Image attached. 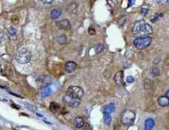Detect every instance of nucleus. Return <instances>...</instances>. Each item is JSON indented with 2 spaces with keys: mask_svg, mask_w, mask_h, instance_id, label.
<instances>
[{
  "mask_svg": "<svg viewBox=\"0 0 169 130\" xmlns=\"http://www.w3.org/2000/svg\"><path fill=\"white\" fill-rule=\"evenodd\" d=\"M7 36L8 38L11 40H16L18 39V31L15 27L13 26H10L8 29H7Z\"/></svg>",
  "mask_w": 169,
  "mask_h": 130,
  "instance_id": "obj_8",
  "label": "nucleus"
},
{
  "mask_svg": "<svg viewBox=\"0 0 169 130\" xmlns=\"http://www.w3.org/2000/svg\"><path fill=\"white\" fill-rule=\"evenodd\" d=\"M32 59V53L26 48H22L17 52L16 60L21 64H28Z\"/></svg>",
  "mask_w": 169,
  "mask_h": 130,
  "instance_id": "obj_2",
  "label": "nucleus"
},
{
  "mask_svg": "<svg viewBox=\"0 0 169 130\" xmlns=\"http://www.w3.org/2000/svg\"><path fill=\"white\" fill-rule=\"evenodd\" d=\"M161 62V58H159V57H157L156 59H154V64L158 65L159 63Z\"/></svg>",
  "mask_w": 169,
  "mask_h": 130,
  "instance_id": "obj_32",
  "label": "nucleus"
},
{
  "mask_svg": "<svg viewBox=\"0 0 169 130\" xmlns=\"http://www.w3.org/2000/svg\"><path fill=\"white\" fill-rule=\"evenodd\" d=\"M80 102H81L80 99L72 97V96L67 95V94L64 96V97H63V103L66 105H68L69 107H71V108L78 107V105H80Z\"/></svg>",
  "mask_w": 169,
  "mask_h": 130,
  "instance_id": "obj_6",
  "label": "nucleus"
},
{
  "mask_svg": "<svg viewBox=\"0 0 169 130\" xmlns=\"http://www.w3.org/2000/svg\"><path fill=\"white\" fill-rule=\"evenodd\" d=\"M67 95L70 96L72 97L81 99L84 96V91L78 86H71L67 90Z\"/></svg>",
  "mask_w": 169,
  "mask_h": 130,
  "instance_id": "obj_5",
  "label": "nucleus"
},
{
  "mask_svg": "<svg viewBox=\"0 0 169 130\" xmlns=\"http://www.w3.org/2000/svg\"><path fill=\"white\" fill-rule=\"evenodd\" d=\"M147 13H148V8L142 7L141 8V14L143 15V16H145V15H147Z\"/></svg>",
  "mask_w": 169,
  "mask_h": 130,
  "instance_id": "obj_30",
  "label": "nucleus"
},
{
  "mask_svg": "<svg viewBox=\"0 0 169 130\" xmlns=\"http://www.w3.org/2000/svg\"><path fill=\"white\" fill-rule=\"evenodd\" d=\"M56 26L60 30H65V31H69L71 29V24L68 19H64L61 21H56L55 23Z\"/></svg>",
  "mask_w": 169,
  "mask_h": 130,
  "instance_id": "obj_7",
  "label": "nucleus"
},
{
  "mask_svg": "<svg viewBox=\"0 0 169 130\" xmlns=\"http://www.w3.org/2000/svg\"><path fill=\"white\" fill-rule=\"evenodd\" d=\"M135 119V113L133 111L127 110L124 111L121 115V122L125 126L132 125Z\"/></svg>",
  "mask_w": 169,
  "mask_h": 130,
  "instance_id": "obj_4",
  "label": "nucleus"
},
{
  "mask_svg": "<svg viewBox=\"0 0 169 130\" xmlns=\"http://www.w3.org/2000/svg\"><path fill=\"white\" fill-rule=\"evenodd\" d=\"M40 1L44 4H50V3H52L54 0H40Z\"/></svg>",
  "mask_w": 169,
  "mask_h": 130,
  "instance_id": "obj_31",
  "label": "nucleus"
},
{
  "mask_svg": "<svg viewBox=\"0 0 169 130\" xmlns=\"http://www.w3.org/2000/svg\"><path fill=\"white\" fill-rule=\"evenodd\" d=\"M50 110L51 112L56 114V113L60 111V106H59V105L55 103V102H51L50 105Z\"/></svg>",
  "mask_w": 169,
  "mask_h": 130,
  "instance_id": "obj_18",
  "label": "nucleus"
},
{
  "mask_svg": "<svg viewBox=\"0 0 169 130\" xmlns=\"http://www.w3.org/2000/svg\"><path fill=\"white\" fill-rule=\"evenodd\" d=\"M4 39H5V36H4V32L0 29V44L3 43L4 41Z\"/></svg>",
  "mask_w": 169,
  "mask_h": 130,
  "instance_id": "obj_27",
  "label": "nucleus"
},
{
  "mask_svg": "<svg viewBox=\"0 0 169 130\" xmlns=\"http://www.w3.org/2000/svg\"><path fill=\"white\" fill-rule=\"evenodd\" d=\"M83 129H86V130L92 129L91 126H90V125H89L88 124H85V123H84V124H83Z\"/></svg>",
  "mask_w": 169,
  "mask_h": 130,
  "instance_id": "obj_33",
  "label": "nucleus"
},
{
  "mask_svg": "<svg viewBox=\"0 0 169 130\" xmlns=\"http://www.w3.org/2000/svg\"><path fill=\"white\" fill-rule=\"evenodd\" d=\"M123 78H124V72L123 71H119L116 73L115 77H114V81L115 83L117 86H121L123 83Z\"/></svg>",
  "mask_w": 169,
  "mask_h": 130,
  "instance_id": "obj_11",
  "label": "nucleus"
},
{
  "mask_svg": "<svg viewBox=\"0 0 169 130\" xmlns=\"http://www.w3.org/2000/svg\"><path fill=\"white\" fill-rule=\"evenodd\" d=\"M12 106H13V108H15V109H17V110H19V109H20V106H19V105H15V104L12 105Z\"/></svg>",
  "mask_w": 169,
  "mask_h": 130,
  "instance_id": "obj_34",
  "label": "nucleus"
},
{
  "mask_svg": "<svg viewBox=\"0 0 169 130\" xmlns=\"http://www.w3.org/2000/svg\"><path fill=\"white\" fill-rule=\"evenodd\" d=\"M61 14H62L61 9H59V8H55V9H53L52 11H51V13H50V18L52 20L57 19L58 17H60Z\"/></svg>",
  "mask_w": 169,
  "mask_h": 130,
  "instance_id": "obj_15",
  "label": "nucleus"
},
{
  "mask_svg": "<svg viewBox=\"0 0 169 130\" xmlns=\"http://www.w3.org/2000/svg\"><path fill=\"white\" fill-rule=\"evenodd\" d=\"M88 33H89L91 36H94V35L96 34L95 29H94V28H92V27H89V29H88Z\"/></svg>",
  "mask_w": 169,
  "mask_h": 130,
  "instance_id": "obj_29",
  "label": "nucleus"
},
{
  "mask_svg": "<svg viewBox=\"0 0 169 130\" xmlns=\"http://www.w3.org/2000/svg\"><path fill=\"white\" fill-rule=\"evenodd\" d=\"M154 127V121L153 119H148L144 124V130H152Z\"/></svg>",
  "mask_w": 169,
  "mask_h": 130,
  "instance_id": "obj_17",
  "label": "nucleus"
},
{
  "mask_svg": "<svg viewBox=\"0 0 169 130\" xmlns=\"http://www.w3.org/2000/svg\"><path fill=\"white\" fill-rule=\"evenodd\" d=\"M78 5L77 3L72 2V3L68 4V6L66 7V10L69 14H75V13H77V11H78Z\"/></svg>",
  "mask_w": 169,
  "mask_h": 130,
  "instance_id": "obj_10",
  "label": "nucleus"
},
{
  "mask_svg": "<svg viewBox=\"0 0 169 130\" xmlns=\"http://www.w3.org/2000/svg\"><path fill=\"white\" fill-rule=\"evenodd\" d=\"M28 108H29V109H30V110H31V109H32V111H36V108H35V106H33V105H29V107H28Z\"/></svg>",
  "mask_w": 169,
  "mask_h": 130,
  "instance_id": "obj_35",
  "label": "nucleus"
},
{
  "mask_svg": "<svg viewBox=\"0 0 169 130\" xmlns=\"http://www.w3.org/2000/svg\"><path fill=\"white\" fill-rule=\"evenodd\" d=\"M165 96H166V97L169 98V91H167V92H166V95H165Z\"/></svg>",
  "mask_w": 169,
  "mask_h": 130,
  "instance_id": "obj_36",
  "label": "nucleus"
},
{
  "mask_svg": "<svg viewBox=\"0 0 169 130\" xmlns=\"http://www.w3.org/2000/svg\"><path fill=\"white\" fill-rule=\"evenodd\" d=\"M105 118H104V123L106 125H110L111 122V117L110 116V115H104Z\"/></svg>",
  "mask_w": 169,
  "mask_h": 130,
  "instance_id": "obj_24",
  "label": "nucleus"
},
{
  "mask_svg": "<svg viewBox=\"0 0 169 130\" xmlns=\"http://www.w3.org/2000/svg\"><path fill=\"white\" fill-rule=\"evenodd\" d=\"M56 40H57V42L59 45H65L67 43V37L64 34H61V35L58 36Z\"/></svg>",
  "mask_w": 169,
  "mask_h": 130,
  "instance_id": "obj_21",
  "label": "nucleus"
},
{
  "mask_svg": "<svg viewBox=\"0 0 169 130\" xmlns=\"http://www.w3.org/2000/svg\"><path fill=\"white\" fill-rule=\"evenodd\" d=\"M51 92V90L49 88V87H45L43 89V91H41V96L42 97H46V96H48Z\"/></svg>",
  "mask_w": 169,
  "mask_h": 130,
  "instance_id": "obj_22",
  "label": "nucleus"
},
{
  "mask_svg": "<svg viewBox=\"0 0 169 130\" xmlns=\"http://www.w3.org/2000/svg\"><path fill=\"white\" fill-rule=\"evenodd\" d=\"M153 86H154V83H153V82H152L151 80L148 79V78H145V79L143 80V86H144V89H146V90H150V89L153 88Z\"/></svg>",
  "mask_w": 169,
  "mask_h": 130,
  "instance_id": "obj_19",
  "label": "nucleus"
},
{
  "mask_svg": "<svg viewBox=\"0 0 169 130\" xmlns=\"http://www.w3.org/2000/svg\"><path fill=\"white\" fill-rule=\"evenodd\" d=\"M156 3L159 5H168L169 3V0H156Z\"/></svg>",
  "mask_w": 169,
  "mask_h": 130,
  "instance_id": "obj_26",
  "label": "nucleus"
},
{
  "mask_svg": "<svg viewBox=\"0 0 169 130\" xmlns=\"http://www.w3.org/2000/svg\"><path fill=\"white\" fill-rule=\"evenodd\" d=\"M36 115H38L39 117H42V115H41L40 114H38V113H36Z\"/></svg>",
  "mask_w": 169,
  "mask_h": 130,
  "instance_id": "obj_37",
  "label": "nucleus"
},
{
  "mask_svg": "<svg viewBox=\"0 0 169 130\" xmlns=\"http://www.w3.org/2000/svg\"><path fill=\"white\" fill-rule=\"evenodd\" d=\"M36 82L42 85H49L51 83V78L47 75H40L36 78Z\"/></svg>",
  "mask_w": 169,
  "mask_h": 130,
  "instance_id": "obj_9",
  "label": "nucleus"
},
{
  "mask_svg": "<svg viewBox=\"0 0 169 130\" xmlns=\"http://www.w3.org/2000/svg\"><path fill=\"white\" fill-rule=\"evenodd\" d=\"M153 32V28L148 24L144 20L140 19L136 21L134 23V26L132 28V33L135 37H142V36H147Z\"/></svg>",
  "mask_w": 169,
  "mask_h": 130,
  "instance_id": "obj_1",
  "label": "nucleus"
},
{
  "mask_svg": "<svg viewBox=\"0 0 169 130\" xmlns=\"http://www.w3.org/2000/svg\"><path fill=\"white\" fill-rule=\"evenodd\" d=\"M84 119L82 117H77L73 120V125L77 129H82L84 124Z\"/></svg>",
  "mask_w": 169,
  "mask_h": 130,
  "instance_id": "obj_13",
  "label": "nucleus"
},
{
  "mask_svg": "<svg viewBox=\"0 0 169 130\" xmlns=\"http://www.w3.org/2000/svg\"><path fill=\"white\" fill-rule=\"evenodd\" d=\"M105 49V46L102 45V44H101V43H99V44H97L96 46L93 47V50H94V52L95 54H100V53H102L103 50H104Z\"/></svg>",
  "mask_w": 169,
  "mask_h": 130,
  "instance_id": "obj_20",
  "label": "nucleus"
},
{
  "mask_svg": "<svg viewBox=\"0 0 169 130\" xmlns=\"http://www.w3.org/2000/svg\"><path fill=\"white\" fill-rule=\"evenodd\" d=\"M158 105L162 107H165V106H168L169 105V98L166 97L165 96H160L158 100Z\"/></svg>",
  "mask_w": 169,
  "mask_h": 130,
  "instance_id": "obj_16",
  "label": "nucleus"
},
{
  "mask_svg": "<svg viewBox=\"0 0 169 130\" xmlns=\"http://www.w3.org/2000/svg\"><path fill=\"white\" fill-rule=\"evenodd\" d=\"M163 13H157V14H155L152 18H151V21L152 22H155L158 19L159 17H163Z\"/></svg>",
  "mask_w": 169,
  "mask_h": 130,
  "instance_id": "obj_25",
  "label": "nucleus"
},
{
  "mask_svg": "<svg viewBox=\"0 0 169 130\" xmlns=\"http://www.w3.org/2000/svg\"><path fill=\"white\" fill-rule=\"evenodd\" d=\"M152 42V38L147 36H142V37H137L136 39L134 40V46L138 50H144L148 48L150 46Z\"/></svg>",
  "mask_w": 169,
  "mask_h": 130,
  "instance_id": "obj_3",
  "label": "nucleus"
},
{
  "mask_svg": "<svg viewBox=\"0 0 169 130\" xmlns=\"http://www.w3.org/2000/svg\"><path fill=\"white\" fill-rule=\"evenodd\" d=\"M152 74L153 76L156 77V76H158L160 74V68L158 67V66H154L153 68H152Z\"/></svg>",
  "mask_w": 169,
  "mask_h": 130,
  "instance_id": "obj_23",
  "label": "nucleus"
},
{
  "mask_svg": "<svg viewBox=\"0 0 169 130\" xmlns=\"http://www.w3.org/2000/svg\"><path fill=\"white\" fill-rule=\"evenodd\" d=\"M134 81H135V78H133L132 76H129V77H127V78H126V82L128 83H132V82H134Z\"/></svg>",
  "mask_w": 169,
  "mask_h": 130,
  "instance_id": "obj_28",
  "label": "nucleus"
},
{
  "mask_svg": "<svg viewBox=\"0 0 169 130\" xmlns=\"http://www.w3.org/2000/svg\"><path fill=\"white\" fill-rule=\"evenodd\" d=\"M76 68H77L76 63H74L73 61H69L65 65V69L67 72H73L76 69Z\"/></svg>",
  "mask_w": 169,
  "mask_h": 130,
  "instance_id": "obj_12",
  "label": "nucleus"
},
{
  "mask_svg": "<svg viewBox=\"0 0 169 130\" xmlns=\"http://www.w3.org/2000/svg\"><path fill=\"white\" fill-rule=\"evenodd\" d=\"M114 111H115V105L113 104V103H110V104L107 105L106 106H105L104 108H103V110H102V112H103L104 115H109V114L112 113Z\"/></svg>",
  "mask_w": 169,
  "mask_h": 130,
  "instance_id": "obj_14",
  "label": "nucleus"
}]
</instances>
